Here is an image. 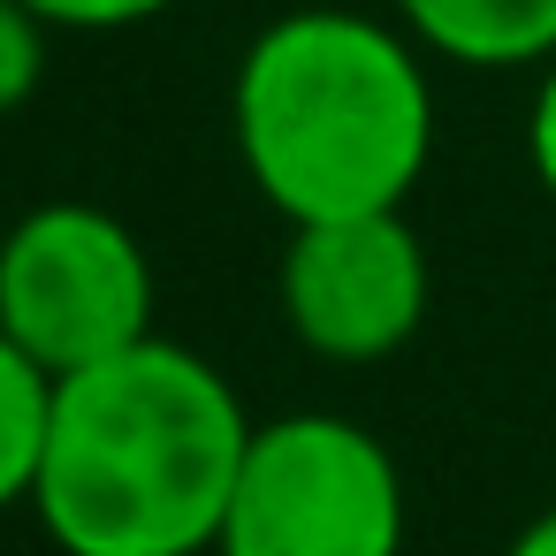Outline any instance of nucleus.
<instances>
[{
  "instance_id": "obj_1",
  "label": "nucleus",
  "mask_w": 556,
  "mask_h": 556,
  "mask_svg": "<svg viewBox=\"0 0 556 556\" xmlns=\"http://www.w3.org/2000/svg\"><path fill=\"white\" fill-rule=\"evenodd\" d=\"M252 450L244 396L199 351H138L62 374L31 510L62 556H206Z\"/></svg>"
},
{
  "instance_id": "obj_2",
  "label": "nucleus",
  "mask_w": 556,
  "mask_h": 556,
  "mask_svg": "<svg viewBox=\"0 0 556 556\" xmlns=\"http://www.w3.org/2000/svg\"><path fill=\"white\" fill-rule=\"evenodd\" d=\"M229 138L290 229L404 214L434 161V85L419 39L351 9H282L237 62Z\"/></svg>"
},
{
  "instance_id": "obj_3",
  "label": "nucleus",
  "mask_w": 556,
  "mask_h": 556,
  "mask_svg": "<svg viewBox=\"0 0 556 556\" xmlns=\"http://www.w3.org/2000/svg\"><path fill=\"white\" fill-rule=\"evenodd\" d=\"M404 472L381 434L343 412L252 427L214 556H404Z\"/></svg>"
},
{
  "instance_id": "obj_4",
  "label": "nucleus",
  "mask_w": 556,
  "mask_h": 556,
  "mask_svg": "<svg viewBox=\"0 0 556 556\" xmlns=\"http://www.w3.org/2000/svg\"><path fill=\"white\" fill-rule=\"evenodd\" d=\"M0 336L31 366L85 374L153 336V260L108 206L47 199L0 237Z\"/></svg>"
},
{
  "instance_id": "obj_5",
  "label": "nucleus",
  "mask_w": 556,
  "mask_h": 556,
  "mask_svg": "<svg viewBox=\"0 0 556 556\" xmlns=\"http://www.w3.org/2000/svg\"><path fill=\"white\" fill-rule=\"evenodd\" d=\"M427 244L404 214H351V222H305L282 244V320L313 358L374 366L404 351L427 320Z\"/></svg>"
},
{
  "instance_id": "obj_6",
  "label": "nucleus",
  "mask_w": 556,
  "mask_h": 556,
  "mask_svg": "<svg viewBox=\"0 0 556 556\" xmlns=\"http://www.w3.org/2000/svg\"><path fill=\"white\" fill-rule=\"evenodd\" d=\"M396 24L419 39V54L457 70L556 62V0H396Z\"/></svg>"
},
{
  "instance_id": "obj_7",
  "label": "nucleus",
  "mask_w": 556,
  "mask_h": 556,
  "mask_svg": "<svg viewBox=\"0 0 556 556\" xmlns=\"http://www.w3.org/2000/svg\"><path fill=\"white\" fill-rule=\"evenodd\" d=\"M47 419H54V374L31 366L0 336V510L31 503L39 457H47Z\"/></svg>"
},
{
  "instance_id": "obj_8",
  "label": "nucleus",
  "mask_w": 556,
  "mask_h": 556,
  "mask_svg": "<svg viewBox=\"0 0 556 556\" xmlns=\"http://www.w3.org/2000/svg\"><path fill=\"white\" fill-rule=\"evenodd\" d=\"M47 39H54L47 16H31L24 0H0V123L31 108V92L47 85Z\"/></svg>"
},
{
  "instance_id": "obj_9",
  "label": "nucleus",
  "mask_w": 556,
  "mask_h": 556,
  "mask_svg": "<svg viewBox=\"0 0 556 556\" xmlns=\"http://www.w3.org/2000/svg\"><path fill=\"white\" fill-rule=\"evenodd\" d=\"M24 9L47 16L54 31H130V24L168 16L176 0H24Z\"/></svg>"
},
{
  "instance_id": "obj_10",
  "label": "nucleus",
  "mask_w": 556,
  "mask_h": 556,
  "mask_svg": "<svg viewBox=\"0 0 556 556\" xmlns=\"http://www.w3.org/2000/svg\"><path fill=\"white\" fill-rule=\"evenodd\" d=\"M526 161H533V184L556 199V62L541 70L533 85V115H526Z\"/></svg>"
},
{
  "instance_id": "obj_11",
  "label": "nucleus",
  "mask_w": 556,
  "mask_h": 556,
  "mask_svg": "<svg viewBox=\"0 0 556 556\" xmlns=\"http://www.w3.org/2000/svg\"><path fill=\"white\" fill-rule=\"evenodd\" d=\"M503 556H556V503H548V510H533V518L510 533V548H503Z\"/></svg>"
}]
</instances>
